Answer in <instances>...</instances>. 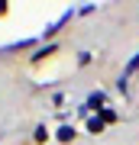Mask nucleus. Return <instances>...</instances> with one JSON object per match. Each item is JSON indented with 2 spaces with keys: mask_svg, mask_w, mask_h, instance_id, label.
<instances>
[{
  "mask_svg": "<svg viewBox=\"0 0 139 145\" xmlns=\"http://www.w3.org/2000/svg\"><path fill=\"white\" fill-rule=\"evenodd\" d=\"M136 71H139V52H136L133 58H129V65H126V71H123V78H120V87H123V84H126L129 78H133Z\"/></svg>",
  "mask_w": 139,
  "mask_h": 145,
  "instance_id": "f257e3e1",
  "label": "nucleus"
},
{
  "mask_svg": "<svg viewBox=\"0 0 139 145\" xmlns=\"http://www.w3.org/2000/svg\"><path fill=\"white\" fill-rule=\"evenodd\" d=\"M88 129L91 132H103V116H91L88 119Z\"/></svg>",
  "mask_w": 139,
  "mask_h": 145,
  "instance_id": "f03ea898",
  "label": "nucleus"
},
{
  "mask_svg": "<svg viewBox=\"0 0 139 145\" xmlns=\"http://www.w3.org/2000/svg\"><path fill=\"white\" fill-rule=\"evenodd\" d=\"M55 135H58L62 142H71V139H74V129H71V126H62V129H58Z\"/></svg>",
  "mask_w": 139,
  "mask_h": 145,
  "instance_id": "7ed1b4c3",
  "label": "nucleus"
},
{
  "mask_svg": "<svg viewBox=\"0 0 139 145\" xmlns=\"http://www.w3.org/2000/svg\"><path fill=\"white\" fill-rule=\"evenodd\" d=\"M103 100H107V97H103L100 90H94L91 97H88V106H103Z\"/></svg>",
  "mask_w": 139,
  "mask_h": 145,
  "instance_id": "20e7f679",
  "label": "nucleus"
},
{
  "mask_svg": "<svg viewBox=\"0 0 139 145\" xmlns=\"http://www.w3.org/2000/svg\"><path fill=\"white\" fill-rule=\"evenodd\" d=\"M52 52H55V45H45V48H39V52H36V55H32V58H36V61H39V58H42V55H52Z\"/></svg>",
  "mask_w": 139,
  "mask_h": 145,
  "instance_id": "39448f33",
  "label": "nucleus"
}]
</instances>
